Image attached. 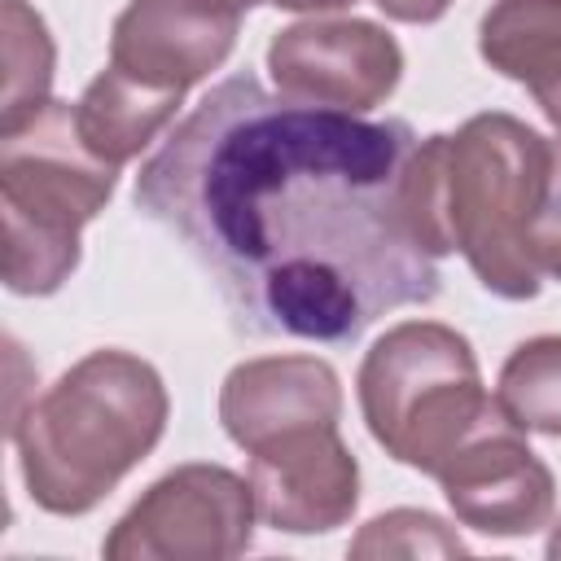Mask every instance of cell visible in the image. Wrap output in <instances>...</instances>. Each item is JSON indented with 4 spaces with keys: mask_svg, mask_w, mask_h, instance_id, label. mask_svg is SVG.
<instances>
[{
    "mask_svg": "<svg viewBox=\"0 0 561 561\" xmlns=\"http://www.w3.org/2000/svg\"><path fill=\"white\" fill-rule=\"evenodd\" d=\"M403 118H364L232 75L158 145L136 206L210 272L237 324L263 337L351 342L438 298L408 224Z\"/></svg>",
    "mask_w": 561,
    "mask_h": 561,
    "instance_id": "obj_1",
    "label": "cell"
},
{
    "mask_svg": "<svg viewBox=\"0 0 561 561\" xmlns=\"http://www.w3.org/2000/svg\"><path fill=\"white\" fill-rule=\"evenodd\" d=\"M548 180V140L513 114H473L425 136L408 162V224L430 259L465 254L482 289L508 302L539 294L526 228Z\"/></svg>",
    "mask_w": 561,
    "mask_h": 561,
    "instance_id": "obj_2",
    "label": "cell"
},
{
    "mask_svg": "<svg viewBox=\"0 0 561 561\" xmlns=\"http://www.w3.org/2000/svg\"><path fill=\"white\" fill-rule=\"evenodd\" d=\"M158 368L131 351H88L9 425L26 495L53 517L92 513L162 438Z\"/></svg>",
    "mask_w": 561,
    "mask_h": 561,
    "instance_id": "obj_3",
    "label": "cell"
},
{
    "mask_svg": "<svg viewBox=\"0 0 561 561\" xmlns=\"http://www.w3.org/2000/svg\"><path fill=\"white\" fill-rule=\"evenodd\" d=\"M118 167L101 162L75 123L70 101L0 127V224L4 285L22 298L57 294L79 267V232L114 197Z\"/></svg>",
    "mask_w": 561,
    "mask_h": 561,
    "instance_id": "obj_4",
    "label": "cell"
},
{
    "mask_svg": "<svg viewBox=\"0 0 561 561\" xmlns=\"http://www.w3.org/2000/svg\"><path fill=\"white\" fill-rule=\"evenodd\" d=\"M355 390L368 434L386 456L430 478H438L473 434L504 421L495 394L482 386L469 337L438 320L386 329L368 346Z\"/></svg>",
    "mask_w": 561,
    "mask_h": 561,
    "instance_id": "obj_5",
    "label": "cell"
},
{
    "mask_svg": "<svg viewBox=\"0 0 561 561\" xmlns=\"http://www.w3.org/2000/svg\"><path fill=\"white\" fill-rule=\"evenodd\" d=\"M250 478L224 465H180L162 473L105 535L110 561H228L254 539Z\"/></svg>",
    "mask_w": 561,
    "mask_h": 561,
    "instance_id": "obj_6",
    "label": "cell"
},
{
    "mask_svg": "<svg viewBox=\"0 0 561 561\" xmlns=\"http://www.w3.org/2000/svg\"><path fill=\"white\" fill-rule=\"evenodd\" d=\"M267 75L289 101L368 114L399 88L403 48L364 18H302L272 35Z\"/></svg>",
    "mask_w": 561,
    "mask_h": 561,
    "instance_id": "obj_7",
    "label": "cell"
},
{
    "mask_svg": "<svg viewBox=\"0 0 561 561\" xmlns=\"http://www.w3.org/2000/svg\"><path fill=\"white\" fill-rule=\"evenodd\" d=\"M245 478L259 522L285 535H329L359 504V465L337 425L294 430L254 447Z\"/></svg>",
    "mask_w": 561,
    "mask_h": 561,
    "instance_id": "obj_8",
    "label": "cell"
},
{
    "mask_svg": "<svg viewBox=\"0 0 561 561\" xmlns=\"http://www.w3.org/2000/svg\"><path fill=\"white\" fill-rule=\"evenodd\" d=\"M438 486L456 522L482 535H495V539L535 535L552 522V508H557L552 469L530 451L526 434L508 416L473 434L443 465Z\"/></svg>",
    "mask_w": 561,
    "mask_h": 561,
    "instance_id": "obj_9",
    "label": "cell"
},
{
    "mask_svg": "<svg viewBox=\"0 0 561 561\" xmlns=\"http://www.w3.org/2000/svg\"><path fill=\"white\" fill-rule=\"evenodd\" d=\"M241 13L224 0H131L110 31V61L153 88L188 92L237 48Z\"/></svg>",
    "mask_w": 561,
    "mask_h": 561,
    "instance_id": "obj_10",
    "label": "cell"
},
{
    "mask_svg": "<svg viewBox=\"0 0 561 561\" xmlns=\"http://www.w3.org/2000/svg\"><path fill=\"white\" fill-rule=\"evenodd\" d=\"M337 421H342V381L316 355L245 359L219 386V425L241 451H254L294 430L337 425Z\"/></svg>",
    "mask_w": 561,
    "mask_h": 561,
    "instance_id": "obj_11",
    "label": "cell"
},
{
    "mask_svg": "<svg viewBox=\"0 0 561 561\" xmlns=\"http://www.w3.org/2000/svg\"><path fill=\"white\" fill-rule=\"evenodd\" d=\"M180 101H184V92L153 88L110 61L75 101V123H79L83 145L101 162L123 167L167 131Z\"/></svg>",
    "mask_w": 561,
    "mask_h": 561,
    "instance_id": "obj_12",
    "label": "cell"
},
{
    "mask_svg": "<svg viewBox=\"0 0 561 561\" xmlns=\"http://www.w3.org/2000/svg\"><path fill=\"white\" fill-rule=\"evenodd\" d=\"M478 53L504 79L535 88L561 66V0H495L478 22Z\"/></svg>",
    "mask_w": 561,
    "mask_h": 561,
    "instance_id": "obj_13",
    "label": "cell"
},
{
    "mask_svg": "<svg viewBox=\"0 0 561 561\" xmlns=\"http://www.w3.org/2000/svg\"><path fill=\"white\" fill-rule=\"evenodd\" d=\"M0 44H4V110L0 127H13L31 118L39 105H48L53 70H57V48L48 35V22L26 4V0H4L0 4Z\"/></svg>",
    "mask_w": 561,
    "mask_h": 561,
    "instance_id": "obj_14",
    "label": "cell"
},
{
    "mask_svg": "<svg viewBox=\"0 0 561 561\" xmlns=\"http://www.w3.org/2000/svg\"><path fill=\"white\" fill-rule=\"evenodd\" d=\"M495 403L522 434L561 438V333L513 346L495 381Z\"/></svg>",
    "mask_w": 561,
    "mask_h": 561,
    "instance_id": "obj_15",
    "label": "cell"
},
{
    "mask_svg": "<svg viewBox=\"0 0 561 561\" xmlns=\"http://www.w3.org/2000/svg\"><path fill=\"white\" fill-rule=\"evenodd\" d=\"M351 557H465V539L425 508H390L373 517L346 548Z\"/></svg>",
    "mask_w": 561,
    "mask_h": 561,
    "instance_id": "obj_16",
    "label": "cell"
},
{
    "mask_svg": "<svg viewBox=\"0 0 561 561\" xmlns=\"http://www.w3.org/2000/svg\"><path fill=\"white\" fill-rule=\"evenodd\" d=\"M526 254L539 276L561 280V140H548V180L526 228Z\"/></svg>",
    "mask_w": 561,
    "mask_h": 561,
    "instance_id": "obj_17",
    "label": "cell"
},
{
    "mask_svg": "<svg viewBox=\"0 0 561 561\" xmlns=\"http://www.w3.org/2000/svg\"><path fill=\"white\" fill-rule=\"evenodd\" d=\"M386 18H394V22H408V26H430V22H438L447 9H451V0H373Z\"/></svg>",
    "mask_w": 561,
    "mask_h": 561,
    "instance_id": "obj_18",
    "label": "cell"
},
{
    "mask_svg": "<svg viewBox=\"0 0 561 561\" xmlns=\"http://www.w3.org/2000/svg\"><path fill=\"white\" fill-rule=\"evenodd\" d=\"M526 92L535 96V105L543 110V118L561 131V66H557L552 75H543V79H539L535 88H526Z\"/></svg>",
    "mask_w": 561,
    "mask_h": 561,
    "instance_id": "obj_19",
    "label": "cell"
},
{
    "mask_svg": "<svg viewBox=\"0 0 561 561\" xmlns=\"http://www.w3.org/2000/svg\"><path fill=\"white\" fill-rule=\"evenodd\" d=\"M276 9H289V13H329V9H346L355 0H267Z\"/></svg>",
    "mask_w": 561,
    "mask_h": 561,
    "instance_id": "obj_20",
    "label": "cell"
},
{
    "mask_svg": "<svg viewBox=\"0 0 561 561\" xmlns=\"http://www.w3.org/2000/svg\"><path fill=\"white\" fill-rule=\"evenodd\" d=\"M548 557H557V561H561V522L552 526V539H548Z\"/></svg>",
    "mask_w": 561,
    "mask_h": 561,
    "instance_id": "obj_21",
    "label": "cell"
},
{
    "mask_svg": "<svg viewBox=\"0 0 561 561\" xmlns=\"http://www.w3.org/2000/svg\"><path fill=\"white\" fill-rule=\"evenodd\" d=\"M224 4H232L237 13H245V9H254V4H263V0H224Z\"/></svg>",
    "mask_w": 561,
    "mask_h": 561,
    "instance_id": "obj_22",
    "label": "cell"
}]
</instances>
